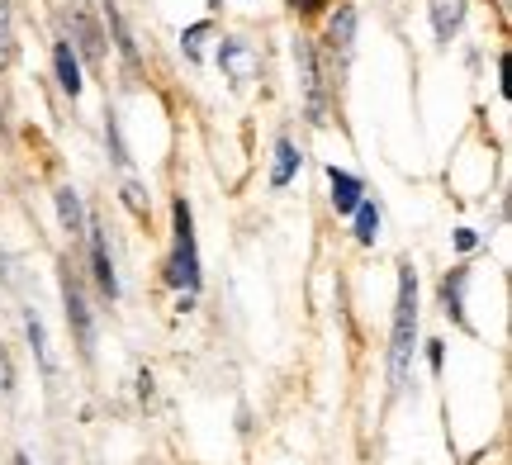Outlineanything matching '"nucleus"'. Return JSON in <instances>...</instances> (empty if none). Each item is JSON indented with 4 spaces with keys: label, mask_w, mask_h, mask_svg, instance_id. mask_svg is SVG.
Instances as JSON below:
<instances>
[{
    "label": "nucleus",
    "mask_w": 512,
    "mask_h": 465,
    "mask_svg": "<svg viewBox=\"0 0 512 465\" xmlns=\"http://www.w3.org/2000/svg\"><path fill=\"white\" fill-rule=\"evenodd\" d=\"M413 342H418V276L413 266H399V299H394V342H389V385L403 394L408 366H413Z\"/></svg>",
    "instance_id": "f257e3e1"
},
{
    "label": "nucleus",
    "mask_w": 512,
    "mask_h": 465,
    "mask_svg": "<svg viewBox=\"0 0 512 465\" xmlns=\"http://www.w3.org/2000/svg\"><path fill=\"white\" fill-rule=\"evenodd\" d=\"M171 285L181 290H195L200 285V252H195V219H190V205L176 200V257L166 266Z\"/></svg>",
    "instance_id": "f03ea898"
},
{
    "label": "nucleus",
    "mask_w": 512,
    "mask_h": 465,
    "mask_svg": "<svg viewBox=\"0 0 512 465\" xmlns=\"http://www.w3.org/2000/svg\"><path fill=\"white\" fill-rule=\"evenodd\" d=\"M294 62H299V86H304V110H309V124H328V100H323V81H318V62H313V48L299 38L294 43Z\"/></svg>",
    "instance_id": "7ed1b4c3"
},
{
    "label": "nucleus",
    "mask_w": 512,
    "mask_h": 465,
    "mask_svg": "<svg viewBox=\"0 0 512 465\" xmlns=\"http://www.w3.org/2000/svg\"><path fill=\"white\" fill-rule=\"evenodd\" d=\"M62 299H67V318H72L81 352L91 356V309H86V295H81V285L72 280V271H67V280H62Z\"/></svg>",
    "instance_id": "20e7f679"
},
{
    "label": "nucleus",
    "mask_w": 512,
    "mask_h": 465,
    "mask_svg": "<svg viewBox=\"0 0 512 465\" xmlns=\"http://www.w3.org/2000/svg\"><path fill=\"white\" fill-rule=\"evenodd\" d=\"M351 43H356V10H351V5H342V10L332 15V24H328V48H332V57H342V62H347V57H351Z\"/></svg>",
    "instance_id": "39448f33"
},
{
    "label": "nucleus",
    "mask_w": 512,
    "mask_h": 465,
    "mask_svg": "<svg viewBox=\"0 0 512 465\" xmlns=\"http://www.w3.org/2000/svg\"><path fill=\"white\" fill-rule=\"evenodd\" d=\"M91 266H95V280H100V290L105 295H119V280H114V261H110V247H105V233H100V224H91Z\"/></svg>",
    "instance_id": "423d86ee"
},
{
    "label": "nucleus",
    "mask_w": 512,
    "mask_h": 465,
    "mask_svg": "<svg viewBox=\"0 0 512 465\" xmlns=\"http://www.w3.org/2000/svg\"><path fill=\"white\" fill-rule=\"evenodd\" d=\"M328 181H332V205H337V214H351V209L361 205V195H366V190H361V181H356V176H347V171L332 167Z\"/></svg>",
    "instance_id": "0eeeda50"
},
{
    "label": "nucleus",
    "mask_w": 512,
    "mask_h": 465,
    "mask_svg": "<svg viewBox=\"0 0 512 465\" xmlns=\"http://www.w3.org/2000/svg\"><path fill=\"white\" fill-rule=\"evenodd\" d=\"M53 67H57V86L76 100V95H81V67H76L72 43H57V48H53Z\"/></svg>",
    "instance_id": "6e6552de"
},
{
    "label": "nucleus",
    "mask_w": 512,
    "mask_h": 465,
    "mask_svg": "<svg viewBox=\"0 0 512 465\" xmlns=\"http://www.w3.org/2000/svg\"><path fill=\"white\" fill-rule=\"evenodd\" d=\"M294 171H299V148H294L290 138H280L275 143V167H271V186L285 190L294 181Z\"/></svg>",
    "instance_id": "1a4fd4ad"
},
{
    "label": "nucleus",
    "mask_w": 512,
    "mask_h": 465,
    "mask_svg": "<svg viewBox=\"0 0 512 465\" xmlns=\"http://www.w3.org/2000/svg\"><path fill=\"white\" fill-rule=\"evenodd\" d=\"M57 214H62L67 233H81V228H86V214H81V195H76L72 186L57 190Z\"/></svg>",
    "instance_id": "9d476101"
},
{
    "label": "nucleus",
    "mask_w": 512,
    "mask_h": 465,
    "mask_svg": "<svg viewBox=\"0 0 512 465\" xmlns=\"http://www.w3.org/2000/svg\"><path fill=\"white\" fill-rule=\"evenodd\" d=\"M219 62H223V67H228L233 76H238V81H247V76H252V53L242 48L238 38H228V43L219 48Z\"/></svg>",
    "instance_id": "9b49d317"
},
{
    "label": "nucleus",
    "mask_w": 512,
    "mask_h": 465,
    "mask_svg": "<svg viewBox=\"0 0 512 465\" xmlns=\"http://www.w3.org/2000/svg\"><path fill=\"white\" fill-rule=\"evenodd\" d=\"M29 342H34V356H38V366H43V375L53 380L57 366H53V352H48V337H43V318L29 309Z\"/></svg>",
    "instance_id": "f8f14e48"
},
{
    "label": "nucleus",
    "mask_w": 512,
    "mask_h": 465,
    "mask_svg": "<svg viewBox=\"0 0 512 465\" xmlns=\"http://www.w3.org/2000/svg\"><path fill=\"white\" fill-rule=\"evenodd\" d=\"M351 214H356V238H361V242H366V247H370V242L380 238V209H375V205H366V200H361V205L351 209Z\"/></svg>",
    "instance_id": "ddd939ff"
},
{
    "label": "nucleus",
    "mask_w": 512,
    "mask_h": 465,
    "mask_svg": "<svg viewBox=\"0 0 512 465\" xmlns=\"http://www.w3.org/2000/svg\"><path fill=\"white\" fill-rule=\"evenodd\" d=\"M76 38H81V53L86 57H100V34H95V24L86 15H76Z\"/></svg>",
    "instance_id": "4468645a"
},
{
    "label": "nucleus",
    "mask_w": 512,
    "mask_h": 465,
    "mask_svg": "<svg viewBox=\"0 0 512 465\" xmlns=\"http://www.w3.org/2000/svg\"><path fill=\"white\" fill-rule=\"evenodd\" d=\"M460 285H465V271H456V280H446L441 295H446V314H456L460 323H465V314H460Z\"/></svg>",
    "instance_id": "2eb2a0df"
},
{
    "label": "nucleus",
    "mask_w": 512,
    "mask_h": 465,
    "mask_svg": "<svg viewBox=\"0 0 512 465\" xmlns=\"http://www.w3.org/2000/svg\"><path fill=\"white\" fill-rule=\"evenodd\" d=\"M432 19H437V34L446 38V29H456L460 10H456V5H451V0H437V10H432Z\"/></svg>",
    "instance_id": "dca6fc26"
},
{
    "label": "nucleus",
    "mask_w": 512,
    "mask_h": 465,
    "mask_svg": "<svg viewBox=\"0 0 512 465\" xmlns=\"http://www.w3.org/2000/svg\"><path fill=\"white\" fill-rule=\"evenodd\" d=\"M475 233H470V228H460V233H456V247H460V252H470V247H475Z\"/></svg>",
    "instance_id": "f3484780"
},
{
    "label": "nucleus",
    "mask_w": 512,
    "mask_h": 465,
    "mask_svg": "<svg viewBox=\"0 0 512 465\" xmlns=\"http://www.w3.org/2000/svg\"><path fill=\"white\" fill-rule=\"evenodd\" d=\"M15 465H29V456H15Z\"/></svg>",
    "instance_id": "a211bd4d"
}]
</instances>
